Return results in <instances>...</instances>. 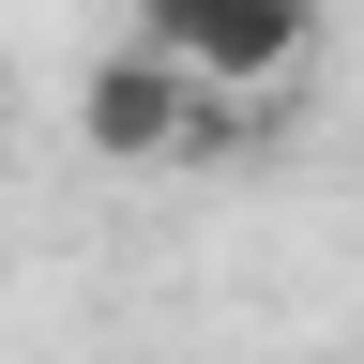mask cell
Listing matches in <instances>:
<instances>
[{"instance_id":"1","label":"cell","mask_w":364,"mask_h":364,"mask_svg":"<svg viewBox=\"0 0 364 364\" xmlns=\"http://www.w3.org/2000/svg\"><path fill=\"white\" fill-rule=\"evenodd\" d=\"M136 31H152L198 91H273L318 46V0H136Z\"/></svg>"},{"instance_id":"2","label":"cell","mask_w":364,"mask_h":364,"mask_svg":"<svg viewBox=\"0 0 364 364\" xmlns=\"http://www.w3.org/2000/svg\"><path fill=\"white\" fill-rule=\"evenodd\" d=\"M76 136H91L107 167H167V152H198V136H213V91L182 76L152 31H136L122 61H91V91H76Z\"/></svg>"},{"instance_id":"3","label":"cell","mask_w":364,"mask_h":364,"mask_svg":"<svg viewBox=\"0 0 364 364\" xmlns=\"http://www.w3.org/2000/svg\"><path fill=\"white\" fill-rule=\"evenodd\" d=\"M0 91H16V76H0Z\"/></svg>"}]
</instances>
